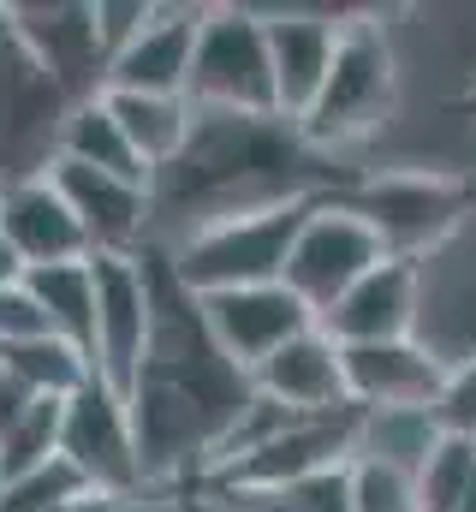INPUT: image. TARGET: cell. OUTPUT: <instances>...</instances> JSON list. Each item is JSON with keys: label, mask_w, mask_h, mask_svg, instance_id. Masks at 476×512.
<instances>
[{"label": "cell", "mask_w": 476, "mask_h": 512, "mask_svg": "<svg viewBox=\"0 0 476 512\" xmlns=\"http://www.w3.org/2000/svg\"><path fill=\"white\" fill-rule=\"evenodd\" d=\"M137 262L149 280V346L125 393V411H131L143 489H173L185 477H209L215 447L227 441L256 387L215 346L203 304L179 280L167 245H137Z\"/></svg>", "instance_id": "cell-1"}, {"label": "cell", "mask_w": 476, "mask_h": 512, "mask_svg": "<svg viewBox=\"0 0 476 512\" xmlns=\"http://www.w3.org/2000/svg\"><path fill=\"white\" fill-rule=\"evenodd\" d=\"M340 191V179L322 167V149L304 143V131L280 114H197L185 149L149 179V215H179L185 233L256 215L280 203H316ZM179 233V239H185Z\"/></svg>", "instance_id": "cell-2"}, {"label": "cell", "mask_w": 476, "mask_h": 512, "mask_svg": "<svg viewBox=\"0 0 476 512\" xmlns=\"http://www.w3.org/2000/svg\"><path fill=\"white\" fill-rule=\"evenodd\" d=\"M346 215H357L381 256H399V262H417L441 251L465 215H471L476 191L459 173H429V167H405V173H369V179H340V191H328Z\"/></svg>", "instance_id": "cell-3"}, {"label": "cell", "mask_w": 476, "mask_h": 512, "mask_svg": "<svg viewBox=\"0 0 476 512\" xmlns=\"http://www.w3.org/2000/svg\"><path fill=\"white\" fill-rule=\"evenodd\" d=\"M322 203V197H316ZM316 203H280V209H256V215H227L209 221L185 239H173L167 256L179 268V280L209 298V292H238V286H274L286 274V256L298 227L310 221Z\"/></svg>", "instance_id": "cell-4"}, {"label": "cell", "mask_w": 476, "mask_h": 512, "mask_svg": "<svg viewBox=\"0 0 476 512\" xmlns=\"http://www.w3.org/2000/svg\"><path fill=\"white\" fill-rule=\"evenodd\" d=\"M393 96H399V72H393V48L381 36V24L352 18L340 24V42H334V66L310 102V114L298 120L310 149H346L357 137L387 126L393 114Z\"/></svg>", "instance_id": "cell-5"}, {"label": "cell", "mask_w": 476, "mask_h": 512, "mask_svg": "<svg viewBox=\"0 0 476 512\" xmlns=\"http://www.w3.org/2000/svg\"><path fill=\"white\" fill-rule=\"evenodd\" d=\"M185 102L197 114H280L274 108V66L268 30L250 6H203Z\"/></svg>", "instance_id": "cell-6"}, {"label": "cell", "mask_w": 476, "mask_h": 512, "mask_svg": "<svg viewBox=\"0 0 476 512\" xmlns=\"http://www.w3.org/2000/svg\"><path fill=\"white\" fill-rule=\"evenodd\" d=\"M375 262H381L375 233H369L357 215H346L334 197H322V203L310 209V221L298 227V239H292V256H286L280 286L322 322Z\"/></svg>", "instance_id": "cell-7"}, {"label": "cell", "mask_w": 476, "mask_h": 512, "mask_svg": "<svg viewBox=\"0 0 476 512\" xmlns=\"http://www.w3.org/2000/svg\"><path fill=\"white\" fill-rule=\"evenodd\" d=\"M60 459L108 501H137L143 489V465H137V441H131V411L108 382H90L66 399L60 417Z\"/></svg>", "instance_id": "cell-8"}, {"label": "cell", "mask_w": 476, "mask_h": 512, "mask_svg": "<svg viewBox=\"0 0 476 512\" xmlns=\"http://www.w3.org/2000/svg\"><path fill=\"white\" fill-rule=\"evenodd\" d=\"M357 405L340 411H322V417H292L268 447L244 453L233 465H221L209 477L215 495H262V489H286V483H304L328 465H352L357 453Z\"/></svg>", "instance_id": "cell-9"}, {"label": "cell", "mask_w": 476, "mask_h": 512, "mask_svg": "<svg viewBox=\"0 0 476 512\" xmlns=\"http://www.w3.org/2000/svg\"><path fill=\"white\" fill-rule=\"evenodd\" d=\"M6 30L72 108L102 96L108 54L96 36V6H6Z\"/></svg>", "instance_id": "cell-10"}, {"label": "cell", "mask_w": 476, "mask_h": 512, "mask_svg": "<svg viewBox=\"0 0 476 512\" xmlns=\"http://www.w3.org/2000/svg\"><path fill=\"white\" fill-rule=\"evenodd\" d=\"M96 274V382H108L125 399L137 370H143V346H149V280L143 262L131 256H90Z\"/></svg>", "instance_id": "cell-11"}, {"label": "cell", "mask_w": 476, "mask_h": 512, "mask_svg": "<svg viewBox=\"0 0 476 512\" xmlns=\"http://www.w3.org/2000/svg\"><path fill=\"white\" fill-rule=\"evenodd\" d=\"M203 322L215 334V346L227 352V364H238L244 376L256 364H268L286 340H298L304 328H316V316L274 280V286H238V292H209L197 298Z\"/></svg>", "instance_id": "cell-12"}, {"label": "cell", "mask_w": 476, "mask_h": 512, "mask_svg": "<svg viewBox=\"0 0 476 512\" xmlns=\"http://www.w3.org/2000/svg\"><path fill=\"white\" fill-rule=\"evenodd\" d=\"M203 6H155L149 24L108 60L102 96H185Z\"/></svg>", "instance_id": "cell-13"}, {"label": "cell", "mask_w": 476, "mask_h": 512, "mask_svg": "<svg viewBox=\"0 0 476 512\" xmlns=\"http://www.w3.org/2000/svg\"><path fill=\"white\" fill-rule=\"evenodd\" d=\"M54 191L66 197L72 221L84 227L90 256H131L149 233V185H131L114 173L78 167V161H48Z\"/></svg>", "instance_id": "cell-14"}, {"label": "cell", "mask_w": 476, "mask_h": 512, "mask_svg": "<svg viewBox=\"0 0 476 512\" xmlns=\"http://www.w3.org/2000/svg\"><path fill=\"white\" fill-rule=\"evenodd\" d=\"M417 292H423V268L381 256L352 292L316 322L334 346H387V340H411L417 328Z\"/></svg>", "instance_id": "cell-15"}, {"label": "cell", "mask_w": 476, "mask_h": 512, "mask_svg": "<svg viewBox=\"0 0 476 512\" xmlns=\"http://www.w3.org/2000/svg\"><path fill=\"white\" fill-rule=\"evenodd\" d=\"M346 364V399L363 411H405V405H435L447 382V364L417 346V340H387V346H340Z\"/></svg>", "instance_id": "cell-16"}, {"label": "cell", "mask_w": 476, "mask_h": 512, "mask_svg": "<svg viewBox=\"0 0 476 512\" xmlns=\"http://www.w3.org/2000/svg\"><path fill=\"white\" fill-rule=\"evenodd\" d=\"M0 239L12 245V256L24 268H48V262H84L90 239L84 227L72 221L66 197L54 191L48 173H30V179H12L6 197H0Z\"/></svg>", "instance_id": "cell-17"}, {"label": "cell", "mask_w": 476, "mask_h": 512, "mask_svg": "<svg viewBox=\"0 0 476 512\" xmlns=\"http://www.w3.org/2000/svg\"><path fill=\"white\" fill-rule=\"evenodd\" d=\"M262 30H268V66H274V108H280V120L298 126L334 66L340 24H328L316 12H262Z\"/></svg>", "instance_id": "cell-18"}, {"label": "cell", "mask_w": 476, "mask_h": 512, "mask_svg": "<svg viewBox=\"0 0 476 512\" xmlns=\"http://www.w3.org/2000/svg\"><path fill=\"white\" fill-rule=\"evenodd\" d=\"M250 387L298 417H322V411H340L352 405L346 399V364H340V346L322 334V328H304L298 340H286L268 364L250 370Z\"/></svg>", "instance_id": "cell-19"}, {"label": "cell", "mask_w": 476, "mask_h": 512, "mask_svg": "<svg viewBox=\"0 0 476 512\" xmlns=\"http://www.w3.org/2000/svg\"><path fill=\"white\" fill-rule=\"evenodd\" d=\"M24 292L36 298L48 334L66 340L84 364H96V274H90V256H84V262L24 268ZM90 376H96V370H90Z\"/></svg>", "instance_id": "cell-20"}, {"label": "cell", "mask_w": 476, "mask_h": 512, "mask_svg": "<svg viewBox=\"0 0 476 512\" xmlns=\"http://www.w3.org/2000/svg\"><path fill=\"white\" fill-rule=\"evenodd\" d=\"M54 161H78V167H96V173L131 179V185H149V167H143L137 149L125 143V131H119V120L108 114L102 96L66 108V120H60V143H54Z\"/></svg>", "instance_id": "cell-21"}, {"label": "cell", "mask_w": 476, "mask_h": 512, "mask_svg": "<svg viewBox=\"0 0 476 512\" xmlns=\"http://www.w3.org/2000/svg\"><path fill=\"white\" fill-rule=\"evenodd\" d=\"M108 102V114L119 120L125 131V143L137 149V161L149 167V179L185 149V137H191V102L185 96H102Z\"/></svg>", "instance_id": "cell-22"}, {"label": "cell", "mask_w": 476, "mask_h": 512, "mask_svg": "<svg viewBox=\"0 0 476 512\" xmlns=\"http://www.w3.org/2000/svg\"><path fill=\"white\" fill-rule=\"evenodd\" d=\"M363 411V405H357ZM441 429L423 405H405V411H363L357 417V453L352 459H375V465H393L405 477L423 471V459L435 453Z\"/></svg>", "instance_id": "cell-23"}, {"label": "cell", "mask_w": 476, "mask_h": 512, "mask_svg": "<svg viewBox=\"0 0 476 512\" xmlns=\"http://www.w3.org/2000/svg\"><path fill=\"white\" fill-rule=\"evenodd\" d=\"M0 370L24 387L30 399H72L78 387L90 382V364H84L66 340H54V334L24 340V346H6V352H0Z\"/></svg>", "instance_id": "cell-24"}, {"label": "cell", "mask_w": 476, "mask_h": 512, "mask_svg": "<svg viewBox=\"0 0 476 512\" xmlns=\"http://www.w3.org/2000/svg\"><path fill=\"white\" fill-rule=\"evenodd\" d=\"M60 417H66V399H30L0 429V483H18L60 453Z\"/></svg>", "instance_id": "cell-25"}, {"label": "cell", "mask_w": 476, "mask_h": 512, "mask_svg": "<svg viewBox=\"0 0 476 512\" xmlns=\"http://www.w3.org/2000/svg\"><path fill=\"white\" fill-rule=\"evenodd\" d=\"M476 495V441L441 435L417 471V512H459Z\"/></svg>", "instance_id": "cell-26"}, {"label": "cell", "mask_w": 476, "mask_h": 512, "mask_svg": "<svg viewBox=\"0 0 476 512\" xmlns=\"http://www.w3.org/2000/svg\"><path fill=\"white\" fill-rule=\"evenodd\" d=\"M84 495H96L60 453L48 459V465H36L30 477H18V483H0V512H54V507H72V501H84Z\"/></svg>", "instance_id": "cell-27"}, {"label": "cell", "mask_w": 476, "mask_h": 512, "mask_svg": "<svg viewBox=\"0 0 476 512\" xmlns=\"http://www.w3.org/2000/svg\"><path fill=\"white\" fill-rule=\"evenodd\" d=\"M352 512H417V477L375 459H352Z\"/></svg>", "instance_id": "cell-28"}, {"label": "cell", "mask_w": 476, "mask_h": 512, "mask_svg": "<svg viewBox=\"0 0 476 512\" xmlns=\"http://www.w3.org/2000/svg\"><path fill=\"white\" fill-rule=\"evenodd\" d=\"M429 417H435V429H441V435L476 441V358L447 364V382H441V393H435Z\"/></svg>", "instance_id": "cell-29"}, {"label": "cell", "mask_w": 476, "mask_h": 512, "mask_svg": "<svg viewBox=\"0 0 476 512\" xmlns=\"http://www.w3.org/2000/svg\"><path fill=\"white\" fill-rule=\"evenodd\" d=\"M42 334H48V322H42L36 298L24 292V280L6 286V292H0V352H6V346H24V340H42Z\"/></svg>", "instance_id": "cell-30"}, {"label": "cell", "mask_w": 476, "mask_h": 512, "mask_svg": "<svg viewBox=\"0 0 476 512\" xmlns=\"http://www.w3.org/2000/svg\"><path fill=\"white\" fill-rule=\"evenodd\" d=\"M149 12H155V6H143V0H102V6H96V36H102V54H108V60L149 24Z\"/></svg>", "instance_id": "cell-31"}, {"label": "cell", "mask_w": 476, "mask_h": 512, "mask_svg": "<svg viewBox=\"0 0 476 512\" xmlns=\"http://www.w3.org/2000/svg\"><path fill=\"white\" fill-rule=\"evenodd\" d=\"M108 512H185V507L167 501V495H137V501H108Z\"/></svg>", "instance_id": "cell-32"}, {"label": "cell", "mask_w": 476, "mask_h": 512, "mask_svg": "<svg viewBox=\"0 0 476 512\" xmlns=\"http://www.w3.org/2000/svg\"><path fill=\"white\" fill-rule=\"evenodd\" d=\"M18 280H24V262H18V256H12V245L0 239V292H6V286H18Z\"/></svg>", "instance_id": "cell-33"}, {"label": "cell", "mask_w": 476, "mask_h": 512, "mask_svg": "<svg viewBox=\"0 0 476 512\" xmlns=\"http://www.w3.org/2000/svg\"><path fill=\"white\" fill-rule=\"evenodd\" d=\"M453 108H459V114H471V120H476V84L465 90V96H459V102H453Z\"/></svg>", "instance_id": "cell-34"}, {"label": "cell", "mask_w": 476, "mask_h": 512, "mask_svg": "<svg viewBox=\"0 0 476 512\" xmlns=\"http://www.w3.org/2000/svg\"><path fill=\"white\" fill-rule=\"evenodd\" d=\"M459 512H476V495H471V501H465V507H459Z\"/></svg>", "instance_id": "cell-35"}]
</instances>
